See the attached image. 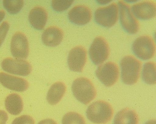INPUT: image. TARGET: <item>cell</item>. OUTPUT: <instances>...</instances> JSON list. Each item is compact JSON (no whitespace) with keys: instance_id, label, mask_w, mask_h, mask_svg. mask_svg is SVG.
Returning a JSON list of instances; mask_svg holds the SVG:
<instances>
[{"instance_id":"cell-1","label":"cell","mask_w":156,"mask_h":124,"mask_svg":"<svg viewBox=\"0 0 156 124\" xmlns=\"http://www.w3.org/2000/svg\"><path fill=\"white\" fill-rule=\"evenodd\" d=\"M122 80L125 84L133 85L137 82L140 75L142 63L134 56H127L120 61Z\"/></svg>"},{"instance_id":"cell-2","label":"cell","mask_w":156,"mask_h":124,"mask_svg":"<svg viewBox=\"0 0 156 124\" xmlns=\"http://www.w3.org/2000/svg\"><path fill=\"white\" fill-rule=\"evenodd\" d=\"M113 109L111 105L103 101L92 103L86 111V116L91 122L96 124H106L113 116Z\"/></svg>"},{"instance_id":"cell-3","label":"cell","mask_w":156,"mask_h":124,"mask_svg":"<svg viewBox=\"0 0 156 124\" xmlns=\"http://www.w3.org/2000/svg\"><path fill=\"white\" fill-rule=\"evenodd\" d=\"M72 90L76 99L85 105L89 104L96 96V89L91 81L87 78L76 79L73 82Z\"/></svg>"},{"instance_id":"cell-4","label":"cell","mask_w":156,"mask_h":124,"mask_svg":"<svg viewBox=\"0 0 156 124\" xmlns=\"http://www.w3.org/2000/svg\"><path fill=\"white\" fill-rule=\"evenodd\" d=\"M132 50L139 58L147 60L153 57L155 54V44L150 36H140L133 43Z\"/></svg>"},{"instance_id":"cell-5","label":"cell","mask_w":156,"mask_h":124,"mask_svg":"<svg viewBox=\"0 0 156 124\" xmlns=\"http://www.w3.org/2000/svg\"><path fill=\"white\" fill-rule=\"evenodd\" d=\"M94 19L98 24L105 28L113 26L118 19L117 3H113L108 6L99 8L94 13Z\"/></svg>"},{"instance_id":"cell-6","label":"cell","mask_w":156,"mask_h":124,"mask_svg":"<svg viewBox=\"0 0 156 124\" xmlns=\"http://www.w3.org/2000/svg\"><path fill=\"white\" fill-rule=\"evenodd\" d=\"M109 55L110 48L106 41L100 36L96 37L89 49L90 57L93 64L101 65L108 59Z\"/></svg>"},{"instance_id":"cell-7","label":"cell","mask_w":156,"mask_h":124,"mask_svg":"<svg viewBox=\"0 0 156 124\" xmlns=\"http://www.w3.org/2000/svg\"><path fill=\"white\" fill-rule=\"evenodd\" d=\"M96 74L98 79L105 86H111L115 84L119 79V67L114 62H107L98 67Z\"/></svg>"},{"instance_id":"cell-8","label":"cell","mask_w":156,"mask_h":124,"mask_svg":"<svg viewBox=\"0 0 156 124\" xmlns=\"http://www.w3.org/2000/svg\"><path fill=\"white\" fill-rule=\"evenodd\" d=\"M119 17L123 28L130 34H135L139 30V23L133 15L129 5L123 1L118 2Z\"/></svg>"},{"instance_id":"cell-9","label":"cell","mask_w":156,"mask_h":124,"mask_svg":"<svg viewBox=\"0 0 156 124\" xmlns=\"http://www.w3.org/2000/svg\"><path fill=\"white\" fill-rule=\"evenodd\" d=\"M2 67L3 70L8 73L21 76H28L32 70L31 65L27 61L11 57L3 60Z\"/></svg>"},{"instance_id":"cell-10","label":"cell","mask_w":156,"mask_h":124,"mask_svg":"<svg viewBox=\"0 0 156 124\" xmlns=\"http://www.w3.org/2000/svg\"><path fill=\"white\" fill-rule=\"evenodd\" d=\"M11 48L12 56L18 59H25L29 55V48L28 39L24 34L16 33L11 40Z\"/></svg>"},{"instance_id":"cell-11","label":"cell","mask_w":156,"mask_h":124,"mask_svg":"<svg viewBox=\"0 0 156 124\" xmlns=\"http://www.w3.org/2000/svg\"><path fill=\"white\" fill-rule=\"evenodd\" d=\"M87 61V51L82 46H77L70 50L68 55V64L71 71L82 72Z\"/></svg>"},{"instance_id":"cell-12","label":"cell","mask_w":156,"mask_h":124,"mask_svg":"<svg viewBox=\"0 0 156 124\" xmlns=\"http://www.w3.org/2000/svg\"><path fill=\"white\" fill-rule=\"evenodd\" d=\"M68 18L70 22L75 24L83 25L89 23L92 18L90 8L85 5H77L69 11Z\"/></svg>"},{"instance_id":"cell-13","label":"cell","mask_w":156,"mask_h":124,"mask_svg":"<svg viewBox=\"0 0 156 124\" xmlns=\"http://www.w3.org/2000/svg\"><path fill=\"white\" fill-rule=\"evenodd\" d=\"M0 83L6 88L18 92H24L29 87L28 82L24 79L3 72L0 73Z\"/></svg>"},{"instance_id":"cell-14","label":"cell","mask_w":156,"mask_h":124,"mask_svg":"<svg viewBox=\"0 0 156 124\" xmlns=\"http://www.w3.org/2000/svg\"><path fill=\"white\" fill-rule=\"evenodd\" d=\"M132 12L136 17L142 20H150L156 16V3L151 1H144L134 4Z\"/></svg>"},{"instance_id":"cell-15","label":"cell","mask_w":156,"mask_h":124,"mask_svg":"<svg viewBox=\"0 0 156 124\" xmlns=\"http://www.w3.org/2000/svg\"><path fill=\"white\" fill-rule=\"evenodd\" d=\"M63 32L60 28L51 27L43 31L42 41L44 44L50 47H55L60 44L63 38Z\"/></svg>"},{"instance_id":"cell-16","label":"cell","mask_w":156,"mask_h":124,"mask_svg":"<svg viewBox=\"0 0 156 124\" xmlns=\"http://www.w3.org/2000/svg\"><path fill=\"white\" fill-rule=\"evenodd\" d=\"M30 24L37 30H43L46 24L48 13L42 7L36 6L30 12L28 16Z\"/></svg>"},{"instance_id":"cell-17","label":"cell","mask_w":156,"mask_h":124,"mask_svg":"<svg viewBox=\"0 0 156 124\" xmlns=\"http://www.w3.org/2000/svg\"><path fill=\"white\" fill-rule=\"evenodd\" d=\"M66 87L62 82H57L52 85L49 90L47 96L48 102L51 105L57 104L63 97Z\"/></svg>"},{"instance_id":"cell-18","label":"cell","mask_w":156,"mask_h":124,"mask_svg":"<svg viewBox=\"0 0 156 124\" xmlns=\"http://www.w3.org/2000/svg\"><path fill=\"white\" fill-rule=\"evenodd\" d=\"M139 120L136 112L129 108H125L116 115L114 124H138Z\"/></svg>"},{"instance_id":"cell-19","label":"cell","mask_w":156,"mask_h":124,"mask_svg":"<svg viewBox=\"0 0 156 124\" xmlns=\"http://www.w3.org/2000/svg\"><path fill=\"white\" fill-rule=\"evenodd\" d=\"M5 109L11 115H19L23 109V102L21 97L17 93H11L5 100Z\"/></svg>"},{"instance_id":"cell-20","label":"cell","mask_w":156,"mask_h":124,"mask_svg":"<svg viewBox=\"0 0 156 124\" xmlns=\"http://www.w3.org/2000/svg\"><path fill=\"white\" fill-rule=\"evenodd\" d=\"M156 64L154 62L145 63L142 70V77L143 81L150 85L156 84Z\"/></svg>"},{"instance_id":"cell-21","label":"cell","mask_w":156,"mask_h":124,"mask_svg":"<svg viewBox=\"0 0 156 124\" xmlns=\"http://www.w3.org/2000/svg\"><path fill=\"white\" fill-rule=\"evenodd\" d=\"M22 0H4L3 5L5 9L11 14H16L20 12L23 7Z\"/></svg>"},{"instance_id":"cell-22","label":"cell","mask_w":156,"mask_h":124,"mask_svg":"<svg viewBox=\"0 0 156 124\" xmlns=\"http://www.w3.org/2000/svg\"><path fill=\"white\" fill-rule=\"evenodd\" d=\"M62 124H86L81 115L75 112H70L64 116Z\"/></svg>"},{"instance_id":"cell-23","label":"cell","mask_w":156,"mask_h":124,"mask_svg":"<svg viewBox=\"0 0 156 124\" xmlns=\"http://www.w3.org/2000/svg\"><path fill=\"white\" fill-rule=\"evenodd\" d=\"M73 2L72 0H53L52 2V7L55 11L62 12L70 7Z\"/></svg>"},{"instance_id":"cell-24","label":"cell","mask_w":156,"mask_h":124,"mask_svg":"<svg viewBox=\"0 0 156 124\" xmlns=\"http://www.w3.org/2000/svg\"><path fill=\"white\" fill-rule=\"evenodd\" d=\"M34 120L32 117L28 115H23L16 118L12 124H34Z\"/></svg>"},{"instance_id":"cell-25","label":"cell","mask_w":156,"mask_h":124,"mask_svg":"<svg viewBox=\"0 0 156 124\" xmlns=\"http://www.w3.org/2000/svg\"><path fill=\"white\" fill-rule=\"evenodd\" d=\"M9 29V24L8 22H3L0 26V47L5 40Z\"/></svg>"},{"instance_id":"cell-26","label":"cell","mask_w":156,"mask_h":124,"mask_svg":"<svg viewBox=\"0 0 156 124\" xmlns=\"http://www.w3.org/2000/svg\"><path fill=\"white\" fill-rule=\"evenodd\" d=\"M8 119L7 114L5 111L0 110V124H5Z\"/></svg>"},{"instance_id":"cell-27","label":"cell","mask_w":156,"mask_h":124,"mask_svg":"<svg viewBox=\"0 0 156 124\" xmlns=\"http://www.w3.org/2000/svg\"><path fill=\"white\" fill-rule=\"evenodd\" d=\"M38 124H57L54 120L51 119H46L42 120Z\"/></svg>"},{"instance_id":"cell-28","label":"cell","mask_w":156,"mask_h":124,"mask_svg":"<svg viewBox=\"0 0 156 124\" xmlns=\"http://www.w3.org/2000/svg\"><path fill=\"white\" fill-rule=\"evenodd\" d=\"M5 16V11H0V22H2Z\"/></svg>"},{"instance_id":"cell-29","label":"cell","mask_w":156,"mask_h":124,"mask_svg":"<svg viewBox=\"0 0 156 124\" xmlns=\"http://www.w3.org/2000/svg\"><path fill=\"white\" fill-rule=\"evenodd\" d=\"M145 124H156L155 119H151L147 122Z\"/></svg>"}]
</instances>
